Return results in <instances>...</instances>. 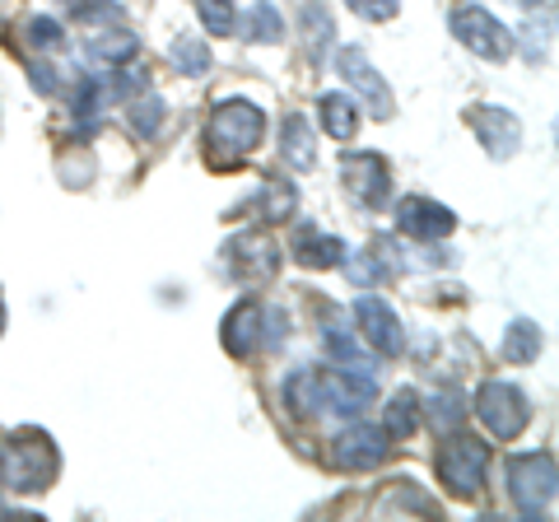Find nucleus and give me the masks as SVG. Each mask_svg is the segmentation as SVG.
Instances as JSON below:
<instances>
[{
	"mask_svg": "<svg viewBox=\"0 0 559 522\" xmlns=\"http://www.w3.org/2000/svg\"><path fill=\"white\" fill-rule=\"evenodd\" d=\"M378 396L373 373L359 369H299L285 382V402L294 415H359Z\"/></svg>",
	"mask_w": 559,
	"mask_h": 522,
	"instance_id": "obj_1",
	"label": "nucleus"
},
{
	"mask_svg": "<svg viewBox=\"0 0 559 522\" xmlns=\"http://www.w3.org/2000/svg\"><path fill=\"white\" fill-rule=\"evenodd\" d=\"M261 135H266V112L257 108L248 98H224L215 112L205 121V164L210 168H238L248 154L261 145Z\"/></svg>",
	"mask_w": 559,
	"mask_h": 522,
	"instance_id": "obj_2",
	"label": "nucleus"
},
{
	"mask_svg": "<svg viewBox=\"0 0 559 522\" xmlns=\"http://www.w3.org/2000/svg\"><path fill=\"white\" fill-rule=\"evenodd\" d=\"M61 472V452L43 429H20L0 443V485L14 495H43Z\"/></svg>",
	"mask_w": 559,
	"mask_h": 522,
	"instance_id": "obj_3",
	"label": "nucleus"
},
{
	"mask_svg": "<svg viewBox=\"0 0 559 522\" xmlns=\"http://www.w3.org/2000/svg\"><path fill=\"white\" fill-rule=\"evenodd\" d=\"M485 472H489V443L476 439V434H452L433 452V476L443 481L452 499H476L485 490Z\"/></svg>",
	"mask_w": 559,
	"mask_h": 522,
	"instance_id": "obj_4",
	"label": "nucleus"
},
{
	"mask_svg": "<svg viewBox=\"0 0 559 522\" xmlns=\"http://www.w3.org/2000/svg\"><path fill=\"white\" fill-rule=\"evenodd\" d=\"M224 271H229L242 289L271 285L280 275V242L266 229H242L238 238L224 242Z\"/></svg>",
	"mask_w": 559,
	"mask_h": 522,
	"instance_id": "obj_5",
	"label": "nucleus"
},
{
	"mask_svg": "<svg viewBox=\"0 0 559 522\" xmlns=\"http://www.w3.org/2000/svg\"><path fill=\"white\" fill-rule=\"evenodd\" d=\"M476 420L495 434V439H518L522 429L532 425V402H527V392L513 388V382H503V378H489L480 382V392H476Z\"/></svg>",
	"mask_w": 559,
	"mask_h": 522,
	"instance_id": "obj_6",
	"label": "nucleus"
},
{
	"mask_svg": "<svg viewBox=\"0 0 559 522\" xmlns=\"http://www.w3.org/2000/svg\"><path fill=\"white\" fill-rule=\"evenodd\" d=\"M509 495L522 518H546L555 503V458L550 452H522L509 462Z\"/></svg>",
	"mask_w": 559,
	"mask_h": 522,
	"instance_id": "obj_7",
	"label": "nucleus"
},
{
	"mask_svg": "<svg viewBox=\"0 0 559 522\" xmlns=\"http://www.w3.org/2000/svg\"><path fill=\"white\" fill-rule=\"evenodd\" d=\"M452 38L466 51H476L485 61H509L513 57V28L499 24L489 10L480 5H457L452 10Z\"/></svg>",
	"mask_w": 559,
	"mask_h": 522,
	"instance_id": "obj_8",
	"label": "nucleus"
},
{
	"mask_svg": "<svg viewBox=\"0 0 559 522\" xmlns=\"http://www.w3.org/2000/svg\"><path fill=\"white\" fill-rule=\"evenodd\" d=\"M341 178H345L349 197H355L359 205H369V211L388 205V197H392V168H388V159H382V154H373V150L345 154V159H341Z\"/></svg>",
	"mask_w": 559,
	"mask_h": 522,
	"instance_id": "obj_9",
	"label": "nucleus"
},
{
	"mask_svg": "<svg viewBox=\"0 0 559 522\" xmlns=\"http://www.w3.org/2000/svg\"><path fill=\"white\" fill-rule=\"evenodd\" d=\"M355 322H359V336L369 341L373 355L396 359L401 351H406V332H401V318L392 312L388 299H378V294H359V299H355Z\"/></svg>",
	"mask_w": 559,
	"mask_h": 522,
	"instance_id": "obj_10",
	"label": "nucleus"
},
{
	"mask_svg": "<svg viewBox=\"0 0 559 522\" xmlns=\"http://www.w3.org/2000/svg\"><path fill=\"white\" fill-rule=\"evenodd\" d=\"M388 452H392L388 429L349 425L336 434V443H331V462H336L341 472H373V466L388 462Z\"/></svg>",
	"mask_w": 559,
	"mask_h": 522,
	"instance_id": "obj_11",
	"label": "nucleus"
},
{
	"mask_svg": "<svg viewBox=\"0 0 559 522\" xmlns=\"http://www.w3.org/2000/svg\"><path fill=\"white\" fill-rule=\"evenodd\" d=\"M336 75L349 84V90H355L364 103H369V112L378 117V121H388L392 117V90H388V80H382L373 66H369V57H364L359 47H341L336 51Z\"/></svg>",
	"mask_w": 559,
	"mask_h": 522,
	"instance_id": "obj_12",
	"label": "nucleus"
},
{
	"mask_svg": "<svg viewBox=\"0 0 559 522\" xmlns=\"http://www.w3.org/2000/svg\"><path fill=\"white\" fill-rule=\"evenodd\" d=\"M466 127L476 131V141L485 145L489 159H513L518 145H522V121L513 112L495 108V103H476V108H466Z\"/></svg>",
	"mask_w": 559,
	"mask_h": 522,
	"instance_id": "obj_13",
	"label": "nucleus"
},
{
	"mask_svg": "<svg viewBox=\"0 0 559 522\" xmlns=\"http://www.w3.org/2000/svg\"><path fill=\"white\" fill-rule=\"evenodd\" d=\"M396 224H401V234H411V238L439 242V238H448L452 229H457V215H452L443 201L406 197V201H396Z\"/></svg>",
	"mask_w": 559,
	"mask_h": 522,
	"instance_id": "obj_14",
	"label": "nucleus"
},
{
	"mask_svg": "<svg viewBox=\"0 0 559 522\" xmlns=\"http://www.w3.org/2000/svg\"><path fill=\"white\" fill-rule=\"evenodd\" d=\"M289 257L308 271H331V266H341L345 242L336 234L318 229V224H299V229H294V242H289Z\"/></svg>",
	"mask_w": 559,
	"mask_h": 522,
	"instance_id": "obj_15",
	"label": "nucleus"
},
{
	"mask_svg": "<svg viewBox=\"0 0 559 522\" xmlns=\"http://www.w3.org/2000/svg\"><path fill=\"white\" fill-rule=\"evenodd\" d=\"M219 332H224V351H229L234 359H248L257 351V341H261V304L257 299L234 304Z\"/></svg>",
	"mask_w": 559,
	"mask_h": 522,
	"instance_id": "obj_16",
	"label": "nucleus"
},
{
	"mask_svg": "<svg viewBox=\"0 0 559 522\" xmlns=\"http://www.w3.org/2000/svg\"><path fill=\"white\" fill-rule=\"evenodd\" d=\"M280 154H285L289 168H299V173H308L318 164V135H312L308 117H299V112L285 117V127H280Z\"/></svg>",
	"mask_w": 559,
	"mask_h": 522,
	"instance_id": "obj_17",
	"label": "nucleus"
},
{
	"mask_svg": "<svg viewBox=\"0 0 559 522\" xmlns=\"http://www.w3.org/2000/svg\"><path fill=\"white\" fill-rule=\"evenodd\" d=\"M140 51V38L127 24H112V28H94L90 33V57L103 66H131V57Z\"/></svg>",
	"mask_w": 559,
	"mask_h": 522,
	"instance_id": "obj_18",
	"label": "nucleus"
},
{
	"mask_svg": "<svg viewBox=\"0 0 559 522\" xmlns=\"http://www.w3.org/2000/svg\"><path fill=\"white\" fill-rule=\"evenodd\" d=\"M359 103L349 94H322L318 98V117H322V131L331 135V141H355L359 131Z\"/></svg>",
	"mask_w": 559,
	"mask_h": 522,
	"instance_id": "obj_19",
	"label": "nucleus"
},
{
	"mask_svg": "<svg viewBox=\"0 0 559 522\" xmlns=\"http://www.w3.org/2000/svg\"><path fill=\"white\" fill-rule=\"evenodd\" d=\"M294 205H299V191H294V182L266 178V182H261V191H257V201H252V215L275 224V220H289Z\"/></svg>",
	"mask_w": 559,
	"mask_h": 522,
	"instance_id": "obj_20",
	"label": "nucleus"
},
{
	"mask_svg": "<svg viewBox=\"0 0 559 522\" xmlns=\"http://www.w3.org/2000/svg\"><path fill=\"white\" fill-rule=\"evenodd\" d=\"M540 345H546V336H540V327L527 322V318H518L509 332H503V345H499V355L503 364H536L540 359Z\"/></svg>",
	"mask_w": 559,
	"mask_h": 522,
	"instance_id": "obj_21",
	"label": "nucleus"
},
{
	"mask_svg": "<svg viewBox=\"0 0 559 522\" xmlns=\"http://www.w3.org/2000/svg\"><path fill=\"white\" fill-rule=\"evenodd\" d=\"M234 33H242L248 43H280L285 38V20H280V10L271 0H257V5L242 14V24H234Z\"/></svg>",
	"mask_w": 559,
	"mask_h": 522,
	"instance_id": "obj_22",
	"label": "nucleus"
},
{
	"mask_svg": "<svg viewBox=\"0 0 559 522\" xmlns=\"http://www.w3.org/2000/svg\"><path fill=\"white\" fill-rule=\"evenodd\" d=\"M168 61L178 66L182 75H205L210 71V47H205V38H197V33H178L173 47H168Z\"/></svg>",
	"mask_w": 559,
	"mask_h": 522,
	"instance_id": "obj_23",
	"label": "nucleus"
},
{
	"mask_svg": "<svg viewBox=\"0 0 559 522\" xmlns=\"http://www.w3.org/2000/svg\"><path fill=\"white\" fill-rule=\"evenodd\" d=\"M419 429V396L406 388V392H396L392 396V406H388V439H411V434Z\"/></svg>",
	"mask_w": 559,
	"mask_h": 522,
	"instance_id": "obj_24",
	"label": "nucleus"
},
{
	"mask_svg": "<svg viewBox=\"0 0 559 522\" xmlns=\"http://www.w3.org/2000/svg\"><path fill=\"white\" fill-rule=\"evenodd\" d=\"M191 5H197L205 33H215V38H234V24H238L234 0H191Z\"/></svg>",
	"mask_w": 559,
	"mask_h": 522,
	"instance_id": "obj_25",
	"label": "nucleus"
},
{
	"mask_svg": "<svg viewBox=\"0 0 559 522\" xmlns=\"http://www.w3.org/2000/svg\"><path fill=\"white\" fill-rule=\"evenodd\" d=\"M127 121H131V131L140 135V141H150V135L159 131V121H164V98H154V94L145 90V98H140V103H131Z\"/></svg>",
	"mask_w": 559,
	"mask_h": 522,
	"instance_id": "obj_26",
	"label": "nucleus"
},
{
	"mask_svg": "<svg viewBox=\"0 0 559 522\" xmlns=\"http://www.w3.org/2000/svg\"><path fill=\"white\" fill-rule=\"evenodd\" d=\"M28 47L61 51V47H66V28L51 20V14H33V20H28Z\"/></svg>",
	"mask_w": 559,
	"mask_h": 522,
	"instance_id": "obj_27",
	"label": "nucleus"
},
{
	"mask_svg": "<svg viewBox=\"0 0 559 522\" xmlns=\"http://www.w3.org/2000/svg\"><path fill=\"white\" fill-rule=\"evenodd\" d=\"M326 351L336 355L345 369H359V373H373V364L364 359V351H359V341H349L345 332H326Z\"/></svg>",
	"mask_w": 559,
	"mask_h": 522,
	"instance_id": "obj_28",
	"label": "nucleus"
},
{
	"mask_svg": "<svg viewBox=\"0 0 559 522\" xmlns=\"http://www.w3.org/2000/svg\"><path fill=\"white\" fill-rule=\"evenodd\" d=\"M462 415H466V406H462L452 392H443V396H429V425H433V429H443V434H448L452 425L462 420Z\"/></svg>",
	"mask_w": 559,
	"mask_h": 522,
	"instance_id": "obj_29",
	"label": "nucleus"
},
{
	"mask_svg": "<svg viewBox=\"0 0 559 522\" xmlns=\"http://www.w3.org/2000/svg\"><path fill=\"white\" fill-rule=\"evenodd\" d=\"M304 24H308V33H312V51H326V43H331V20H326V10L318 5V0H308L304 5Z\"/></svg>",
	"mask_w": 559,
	"mask_h": 522,
	"instance_id": "obj_30",
	"label": "nucleus"
},
{
	"mask_svg": "<svg viewBox=\"0 0 559 522\" xmlns=\"http://www.w3.org/2000/svg\"><path fill=\"white\" fill-rule=\"evenodd\" d=\"M345 5L355 10L359 20H369V24H388V20H396L401 0H345Z\"/></svg>",
	"mask_w": 559,
	"mask_h": 522,
	"instance_id": "obj_31",
	"label": "nucleus"
},
{
	"mask_svg": "<svg viewBox=\"0 0 559 522\" xmlns=\"http://www.w3.org/2000/svg\"><path fill=\"white\" fill-rule=\"evenodd\" d=\"M75 14H80L84 24H94V28L98 24H127V10L112 5V0H94V5H80Z\"/></svg>",
	"mask_w": 559,
	"mask_h": 522,
	"instance_id": "obj_32",
	"label": "nucleus"
},
{
	"mask_svg": "<svg viewBox=\"0 0 559 522\" xmlns=\"http://www.w3.org/2000/svg\"><path fill=\"white\" fill-rule=\"evenodd\" d=\"M145 90H150L145 71H117V80H112V94H121V98H131V94H145Z\"/></svg>",
	"mask_w": 559,
	"mask_h": 522,
	"instance_id": "obj_33",
	"label": "nucleus"
},
{
	"mask_svg": "<svg viewBox=\"0 0 559 522\" xmlns=\"http://www.w3.org/2000/svg\"><path fill=\"white\" fill-rule=\"evenodd\" d=\"M518 5H540V0H518Z\"/></svg>",
	"mask_w": 559,
	"mask_h": 522,
	"instance_id": "obj_34",
	"label": "nucleus"
},
{
	"mask_svg": "<svg viewBox=\"0 0 559 522\" xmlns=\"http://www.w3.org/2000/svg\"><path fill=\"white\" fill-rule=\"evenodd\" d=\"M0 327H5V308H0Z\"/></svg>",
	"mask_w": 559,
	"mask_h": 522,
	"instance_id": "obj_35",
	"label": "nucleus"
}]
</instances>
